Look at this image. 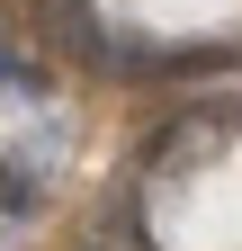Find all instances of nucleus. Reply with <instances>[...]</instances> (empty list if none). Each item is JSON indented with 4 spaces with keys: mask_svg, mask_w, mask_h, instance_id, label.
<instances>
[{
    "mask_svg": "<svg viewBox=\"0 0 242 251\" xmlns=\"http://www.w3.org/2000/svg\"><path fill=\"white\" fill-rule=\"evenodd\" d=\"M0 90H45V72H36L27 54H9V45H0Z\"/></svg>",
    "mask_w": 242,
    "mask_h": 251,
    "instance_id": "f03ea898",
    "label": "nucleus"
},
{
    "mask_svg": "<svg viewBox=\"0 0 242 251\" xmlns=\"http://www.w3.org/2000/svg\"><path fill=\"white\" fill-rule=\"evenodd\" d=\"M45 171H54L45 144H9L0 152V215H36L45 206Z\"/></svg>",
    "mask_w": 242,
    "mask_h": 251,
    "instance_id": "f257e3e1",
    "label": "nucleus"
}]
</instances>
